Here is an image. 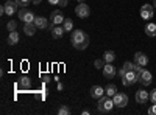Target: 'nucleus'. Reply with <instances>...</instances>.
I'll use <instances>...</instances> for the list:
<instances>
[{
    "instance_id": "1",
    "label": "nucleus",
    "mask_w": 156,
    "mask_h": 115,
    "mask_svg": "<svg viewBox=\"0 0 156 115\" xmlns=\"http://www.w3.org/2000/svg\"><path fill=\"white\" fill-rule=\"evenodd\" d=\"M70 42H72V45L76 50H84L89 45V36L84 31H81V30H73Z\"/></svg>"
},
{
    "instance_id": "2",
    "label": "nucleus",
    "mask_w": 156,
    "mask_h": 115,
    "mask_svg": "<svg viewBox=\"0 0 156 115\" xmlns=\"http://www.w3.org/2000/svg\"><path fill=\"white\" fill-rule=\"evenodd\" d=\"M114 107V101H112V96H108V95H103L101 98L97 100V110L100 113H109Z\"/></svg>"
},
{
    "instance_id": "3",
    "label": "nucleus",
    "mask_w": 156,
    "mask_h": 115,
    "mask_svg": "<svg viewBox=\"0 0 156 115\" xmlns=\"http://www.w3.org/2000/svg\"><path fill=\"white\" fill-rule=\"evenodd\" d=\"M17 3L16 0H6V3L2 5V8H0V14H8V16H12L14 12L17 11Z\"/></svg>"
},
{
    "instance_id": "4",
    "label": "nucleus",
    "mask_w": 156,
    "mask_h": 115,
    "mask_svg": "<svg viewBox=\"0 0 156 115\" xmlns=\"http://www.w3.org/2000/svg\"><path fill=\"white\" fill-rule=\"evenodd\" d=\"M139 81V75L134 72V70H129V72H126V75L122 78V84L123 86H133L134 83H137Z\"/></svg>"
},
{
    "instance_id": "5",
    "label": "nucleus",
    "mask_w": 156,
    "mask_h": 115,
    "mask_svg": "<svg viewBox=\"0 0 156 115\" xmlns=\"http://www.w3.org/2000/svg\"><path fill=\"white\" fill-rule=\"evenodd\" d=\"M17 16H19V19L23 22V23H28V22H34V14L30 11V9H27V8H20L19 9V12H17Z\"/></svg>"
},
{
    "instance_id": "6",
    "label": "nucleus",
    "mask_w": 156,
    "mask_h": 115,
    "mask_svg": "<svg viewBox=\"0 0 156 115\" xmlns=\"http://www.w3.org/2000/svg\"><path fill=\"white\" fill-rule=\"evenodd\" d=\"M75 14L80 17V19H86V17H89V14H90V8H89V5H86L84 2L80 3V5H76V8H75Z\"/></svg>"
},
{
    "instance_id": "7",
    "label": "nucleus",
    "mask_w": 156,
    "mask_h": 115,
    "mask_svg": "<svg viewBox=\"0 0 156 115\" xmlns=\"http://www.w3.org/2000/svg\"><path fill=\"white\" fill-rule=\"evenodd\" d=\"M112 101H114V106L115 107H125L128 104V96L125 93H120L117 92L114 96H112Z\"/></svg>"
},
{
    "instance_id": "8",
    "label": "nucleus",
    "mask_w": 156,
    "mask_h": 115,
    "mask_svg": "<svg viewBox=\"0 0 156 115\" xmlns=\"http://www.w3.org/2000/svg\"><path fill=\"white\" fill-rule=\"evenodd\" d=\"M134 100H136L137 104H147V101L150 100V93H148L147 90H144V89H140V90L136 92Z\"/></svg>"
},
{
    "instance_id": "9",
    "label": "nucleus",
    "mask_w": 156,
    "mask_h": 115,
    "mask_svg": "<svg viewBox=\"0 0 156 115\" xmlns=\"http://www.w3.org/2000/svg\"><path fill=\"white\" fill-rule=\"evenodd\" d=\"M115 67L112 66V62H106L105 67H103V76H105L106 79H112L115 76Z\"/></svg>"
},
{
    "instance_id": "10",
    "label": "nucleus",
    "mask_w": 156,
    "mask_h": 115,
    "mask_svg": "<svg viewBox=\"0 0 156 115\" xmlns=\"http://www.w3.org/2000/svg\"><path fill=\"white\" fill-rule=\"evenodd\" d=\"M140 17L144 20H150L153 17V6L151 5H144L140 8Z\"/></svg>"
},
{
    "instance_id": "11",
    "label": "nucleus",
    "mask_w": 156,
    "mask_h": 115,
    "mask_svg": "<svg viewBox=\"0 0 156 115\" xmlns=\"http://www.w3.org/2000/svg\"><path fill=\"white\" fill-rule=\"evenodd\" d=\"M134 62L137 64V66H142V67H145L147 64H148V58L145 53H142V52H137L134 55Z\"/></svg>"
},
{
    "instance_id": "12",
    "label": "nucleus",
    "mask_w": 156,
    "mask_h": 115,
    "mask_svg": "<svg viewBox=\"0 0 156 115\" xmlns=\"http://www.w3.org/2000/svg\"><path fill=\"white\" fill-rule=\"evenodd\" d=\"M103 95H106L103 87H100V86H92V87H90V96H92L94 100H98Z\"/></svg>"
},
{
    "instance_id": "13",
    "label": "nucleus",
    "mask_w": 156,
    "mask_h": 115,
    "mask_svg": "<svg viewBox=\"0 0 156 115\" xmlns=\"http://www.w3.org/2000/svg\"><path fill=\"white\" fill-rule=\"evenodd\" d=\"M50 19H51V22H53L55 25H61L64 20H66V17H64V14L61 11H53L50 14Z\"/></svg>"
},
{
    "instance_id": "14",
    "label": "nucleus",
    "mask_w": 156,
    "mask_h": 115,
    "mask_svg": "<svg viewBox=\"0 0 156 115\" xmlns=\"http://www.w3.org/2000/svg\"><path fill=\"white\" fill-rule=\"evenodd\" d=\"M139 83L142 86H150L151 84V73L148 70H144L140 73V76H139Z\"/></svg>"
},
{
    "instance_id": "15",
    "label": "nucleus",
    "mask_w": 156,
    "mask_h": 115,
    "mask_svg": "<svg viewBox=\"0 0 156 115\" xmlns=\"http://www.w3.org/2000/svg\"><path fill=\"white\" fill-rule=\"evenodd\" d=\"M34 25H36L39 30H47L50 23L47 22L45 17H39V16H36V17H34Z\"/></svg>"
},
{
    "instance_id": "16",
    "label": "nucleus",
    "mask_w": 156,
    "mask_h": 115,
    "mask_svg": "<svg viewBox=\"0 0 156 115\" xmlns=\"http://www.w3.org/2000/svg\"><path fill=\"white\" fill-rule=\"evenodd\" d=\"M50 33H51V37H55V39H59V37H62V36H64L66 30H64L62 25H55L53 30H51Z\"/></svg>"
},
{
    "instance_id": "17",
    "label": "nucleus",
    "mask_w": 156,
    "mask_h": 115,
    "mask_svg": "<svg viewBox=\"0 0 156 115\" xmlns=\"http://www.w3.org/2000/svg\"><path fill=\"white\" fill-rule=\"evenodd\" d=\"M36 25H34V22H28V23H25L23 25V33L27 34V36H33L34 34V31H36Z\"/></svg>"
},
{
    "instance_id": "18",
    "label": "nucleus",
    "mask_w": 156,
    "mask_h": 115,
    "mask_svg": "<svg viewBox=\"0 0 156 115\" xmlns=\"http://www.w3.org/2000/svg\"><path fill=\"white\" fill-rule=\"evenodd\" d=\"M19 39H20V36L17 31H9V34H8V44L9 45H16L19 42Z\"/></svg>"
},
{
    "instance_id": "19",
    "label": "nucleus",
    "mask_w": 156,
    "mask_h": 115,
    "mask_svg": "<svg viewBox=\"0 0 156 115\" xmlns=\"http://www.w3.org/2000/svg\"><path fill=\"white\" fill-rule=\"evenodd\" d=\"M30 86H31V79L28 78V76H22V78L19 79V87H22V89H30Z\"/></svg>"
},
{
    "instance_id": "20",
    "label": "nucleus",
    "mask_w": 156,
    "mask_h": 115,
    "mask_svg": "<svg viewBox=\"0 0 156 115\" xmlns=\"http://www.w3.org/2000/svg\"><path fill=\"white\" fill-rule=\"evenodd\" d=\"M145 34L150 36V37H154L156 36V23H148L145 27Z\"/></svg>"
},
{
    "instance_id": "21",
    "label": "nucleus",
    "mask_w": 156,
    "mask_h": 115,
    "mask_svg": "<svg viewBox=\"0 0 156 115\" xmlns=\"http://www.w3.org/2000/svg\"><path fill=\"white\" fill-rule=\"evenodd\" d=\"M62 27H64V30H66V33H67V31H72V30H73V22H72V19L66 17V20L62 22Z\"/></svg>"
},
{
    "instance_id": "22",
    "label": "nucleus",
    "mask_w": 156,
    "mask_h": 115,
    "mask_svg": "<svg viewBox=\"0 0 156 115\" xmlns=\"http://www.w3.org/2000/svg\"><path fill=\"white\" fill-rule=\"evenodd\" d=\"M103 59H105L106 62H114V59H115V53L111 52V50H108V52H105V55H103Z\"/></svg>"
},
{
    "instance_id": "23",
    "label": "nucleus",
    "mask_w": 156,
    "mask_h": 115,
    "mask_svg": "<svg viewBox=\"0 0 156 115\" xmlns=\"http://www.w3.org/2000/svg\"><path fill=\"white\" fill-rule=\"evenodd\" d=\"M105 93H106L108 96H114V95L117 93V87H115L114 84H109V86L105 89Z\"/></svg>"
},
{
    "instance_id": "24",
    "label": "nucleus",
    "mask_w": 156,
    "mask_h": 115,
    "mask_svg": "<svg viewBox=\"0 0 156 115\" xmlns=\"http://www.w3.org/2000/svg\"><path fill=\"white\" fill-rule=\"evenodd\" d=\"M69 113H70L69 106H66V104L59 106V109H58V115H69Z\"/></svg>"
},
{
    "instance_id": "25",
    "label": "nucleus",
    "mask_w": 156,
    "mask_h": 115,
    "mask_svg": "<svg viewBox=\"0 0 156 115\" xmlns=\"http://www.w3.org/2000/svg\"><path fill=\"white\" fill-rule=\"evenodd\" d=\"M6 28H8L9 31H16V30H17V22H16V20H9V22L6 23Z\"/></svg>"
},
{
    "instance_id": "26",
    "label": "nucleus",
    "mask_w": 156,
    "mask_h": 115,
    "mask_svg": "<svg viewBox=\"0 0 156 115\" xmlns=\"http://www.w3.org/2000/svg\"><path fill=\"white\" fill-rule=\"evenodd\" d=\"M105 64H106V61H105V59H95L94 67H95V69H103V67H105Z\"/></svg>"
},
{
    "instance_id": "27",
    "label": "nucleus",
    "mask_w": 156,
    "mask_h": 115,
    "mask_svg": "<svg viewBox=\"0 0 156 115\" xmlns=\"http://www.w3.org/2000/svg\"><path fill=\"white\" fill-rule=\"evenodd\" d=\"M31 2V0H16V3H17V6L19 8H23V6H27L28 3Z\"/></svg>"
},
{
    "instance_id": "28",
    "label": "nucleus",
    "mask_w": 156,
    "mask_h": 115,
    "mask_svg": "<svg viewBox=\"0 0 156 115\" xmlns=\"http://www.w3.org/2000/svg\"><path fill=\"white\" fill-rule=\"evenodd\" d=\"M134 66H136V64H134V62H129V61H126V62L123 64V67H125L128 72H129V70H134Z\"/></svg>"
},
{
    "instance_id": "29",
    "label": "nucleus",
    "mask_w": 156,
    "mask_h": 115,
    "mask_svg": "<svg viewBox=\"0 0 156 115\" xmlns=\"http://www.w3.org/2000/svg\"><path fill=\"white\" fill-rule=\"evenodd\" d=\"M150 101H151L153 104H156V89L150 92Z\"/></svg>"
},
{
    "instance_id": "30",
    "label": "nucleus",
    "mask_w": 156,
    "mask_h": 115,
    "mask_svg": "<svg viewBox=\"0 0 156 115\" xmlns=\"http://www.w3.org/2000/svg\"><path fill=\"white\" fill-rule=\"evenodd\" d=\"M134 64H136V62H134ZM134 72L140 76V73L144 72V67H142V66H137V64H136V66H134Z\"/></svg>"
},
{
    "instance_id": "31",
    "label": "nucleus",
    "mask_w": 156,
    "mask_h": 115,
    "mask_svg": "<svg viewBox=\"0 0 156 115\" xmlns=\"http://www.w3.org/2000/svg\"><path fill=\"white\" fill-rule=\"evenodd\" d=\"M148 113H150V115H154V113H156V104H151V107L148 109Z\"/></svg>"
},
{
    "instance_id": "32",
    "label": "nucleus",
    "mask_w": 156,
    "mask_h": 115,
    "mask_svg": "<svg viewBox=\"0 0 156 115\" xmlns=\"http://www.w3.org/2000/svg\"><path fill=\"white\" fill-rule=\"evenodd\" d=\"M126 72H128V70H126V69H125V67H122V69H120V70H119V75H120V78H123V76H125V75H126Z\"/></svg>"
},
{
    "instance_id": "33",
    "label": "nucleus",
    "mask_w": 156,
    "mask_h": 115,
    "mask_svg": "<svg viewBox=\"0 0 156 115\" xmlns=\"http://www.w3.org/2000/svg\"><path fill=\"white\" fill-rule=\"evenodd\" d=\"M58 5L62 6V8H64V6H67V0H59V3H58Z\"/></svg>"
},
{
    "instance_id": "34",
    "label": "nucleus",
    "mask_w": 156,
    "mask_h": 115,
    "mask_svg": "<svg viewBox=\"0 0 156 115\" xmlns=\"http://www.w3.org/2000/svg\"><path fill=\"white\" fill-rule=\"evenodd\" d=\"M47 2H48L50 5H58V3H59V0H47Z\"/></svg>"
},
{
    "instance_id": "35",
    "label": "nucleus",
    "mask_w": 156,
    "mask_h": 115,
    "mask_svg": "<svg viewBox=\"0 0 156 115\" xmlns=\"http://www.w3.org/2000/svg\"><path fill=\"white\" fill-rule=\"evenodd\" d=\"M56 87H58V90H62V89H64L62 83H59V81H58V86H56Z\"/></svg>"
},
{
    "instance_id": "36",
    "label": "nucleus",
    "mask_w": 156,
    "mask_h": 115,
    "mask_svg": "<svg viewBox=\"0 0 156 115\" xmlns=\"http://www.w3.org/2000/svg\"><path fill=\"white\" fill-rule=\"evenodd\" d=\"M41 2H42V0H31V3H33V5H39Z\"/></svg>"
},
{
    "instance_id": "37",
    "label": "nucleus",
    "mask_w": 156,
    "mask_h": 115,
    "mask_svg": "<svg viewBox=\"0 0 156 115\" xmlns=\"http://www.w3.org/2000/svg\"><path fill=\"white\" fill-rule=\"evenodd\" d=\"M76 2H78V3H83V2H86V0H76Z\"/></svg>"
},
{
    "instance_id": "38",
    "label": "nucleus",
    "mask_w": 156,
    "mask_h": 115,
    "mask_svg": "<svg viewBox=\"0 0 156 115\" xmlns=\"http://www.w3.org/2000/svg\"><path fill=\"white\" fill-rule=\"evenodd\" d=\"M153 6H154V8H156V0H154V2H153Z\"/></svg>"
}]
</instances>
